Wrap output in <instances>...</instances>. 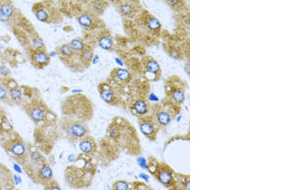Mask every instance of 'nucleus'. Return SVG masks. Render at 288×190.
I'll list each match as a JSON object with an SVG mask.
<instances>
[{"instance_id": "f257e3e1", "label": "nucleus", "mask_w": 288, "mask_h": 190, "mask_svg": "<svg viewBox=\"0 0 288 190\" xmlns=\"http://www.w3.org/2000/svg\"><path fill=\"white\" fill-rule=\"evenodd\" d=\"M32 63L37 67H44L50 60V56L44 50H35L31 55Z\"/></svg>"}, {"instance_id": "f03ea898", "label": "nucleus", "mask_w": 288, "mask_h": 190, "mask_svg": "<svg viewBox=\"0 0 288 190\" xmlns=\"http://www.w3.org/2000/svg\"><path fill=\"white\" fill-rule=\"evenodd\" d=\"M13 14V6L11 5L9 2H2L0 3V21L2 22L9 21Z\"/></svg>"}, {"instance_id": "7ed1b4c3", "label": "nucleus", "mask_w": 288, "mask_h": 190, "mask_svg": "<svg viewBox=\"0 0 288 190\" xmlns=\"http://www.w3.org/2000/svg\"><path fill=\"white\" fill-rule=\"evenodd\" d=\"M69 131L76 138H82L86 134L87 128L83 124L75 123L70 126Z\"/></svg>"}, {"instance_id": "20e7f679", "label": "nucleus", "mask_w": 288, "mask_h": 190, "mask_svg": "<svg viewBox=\"0 0 288 190\" xmlns=\"http://www.w3.org/2000/svg\"><path fill=\"white\" fill-rule=\"evenodd\" d=\"M28 108V114L34 122H40L44 120L45 114L43 109L41 108V107L38 106H33Z\"/></svg>"}, {"instance_id": "39448f33", "label": "nucleus", "mask_w": 288, "mask_h": 190, "mask_svg": "<svg viewBox=\"0 0 288 190\" xmlns=\"http://www.w3.org/2000/svg\"><path fill=\"white\" fill-rule=\"evenodd\" d=\"M158 180L164 185H168L172 181V175L169 170H163L158 175Z\"/></svg>"}, {"instance_id": "423d86ee", "label": "nucleus", "mask_w": 288, "mask_h": 190, "mask_svg": "<svg viewBox=\"0 0 288 190\" xmlns=\"http://www.w3.org/2000/svg\"><path fill=\"white\" fill-rule=\"evenodd\" d=\"M156 119L158 122L162 126H166L168 124L171 120V117L168 111L164 110L160 111L156 115Z\"/></svg>"}, {"instance_id": "0eeeda50", "label": "nucleus", "mask_w": 288, "mask_h": 190, "mask_svg": "<svg viewBox=\"0 0 288 190\" xmlns=\"http://www.w3.org/2000/svg\"><path fill=\"white\" fill-rule=\"evenodd\" d=\"M10 151L14 155L17 156H21L24 155L26 152V147L25 145L21 142H16L12 145Z\"/></svg>"}, {"instance_id": "6e6552de", "label": "nucleus", "mask_w": 288, "mask_h": 190, "mask_svg": "<svg viewBox=\"0 0 288 190\" xmlns=\"http://www.w3.org/2000/svg\"><path fill=\"white\" fill-rule=\"evenodd\" d=\"M140 130L146 136L152 135L154 132V124L149 121H145L140 124Z\"/></svg>"}, {"instance_id": "1a4fd4ad", "label": "nucleus", "mask_w": 288, "mask_h": 190, "mask_svg": "<svg viewBox=\"0 0 288 190\" xmlns=\"http://www.w3.org/2000/svg\"><path fill=\"white\" fill-rule=\"evenodd\" d=\"M35 15L36 18L41 22H47L49 17V14L48 10L42 7L39 8L35 11Z\"/></svg>"}, {"instance_id": "9d476101", "label": "nucleus", "mask_w": 288, "mask_h": 190, "mask_svg": "<svg viewBox=\"0 0 288 190\" xmlns=\"http://www.w3.org/2000/svg\"><path fill=\"white\" fill-rule=\"evenodd\" d=\"M99 46L104 49H110L113 46V40L108 35H104L99 40Z\"/></svg>"}, {"instance_id": "9b49d317", "label": "nucleus", "mask_w": 288, "mask_h": 190, "mask_svg": "<svg viewBox=\"0 0 288 190\" xmlns=\"http://www.w3.org/2000/svg\"><path fill=\"white\" fill-rule=\"evenodd\" d=\"M134 110L138 114L144 115L147 111V104L143 100H138L134 104Z\"/></svg>"}, {"instance_id": "f8f14e48", "label": "nucleus", "mask_w": 288, "mask_h": 190, "mask_svg": "<svg viewBox=\"0 0 288 190\" xmlns=\"http://www.w3.org/2000/svg\"><path fill=\"white\" fill-rule=\"evenodd\" d=\"M80 149L85 154H89L92 152L93 145L90 140L84 139L82 140L79 145Z\"/></svg>"}, {"instance_id": "ddd939ff", "label": "nucleus", "mask_w": 288, "mask_h": 190, "mask_svg": "<svg viewBox=\"0 0 288 190\" xmlns=\"http://www.w3.org/2000/svg\"><path fill=\"white\" fill-rule=\"evenodd\" d=\"M8 93L10 97L14 101L18 102L21 100L22 97V93L21 89L18 87H12L8 90Z\"/></svg>"}, {"instance_id": "4468645a", "label": "nucleus", "mask_w": 288, "mask_h": 190, "mask_svg": "<svg viewBox=\"0 0 288 190\" xmlns=\"http://www.w3.org/2000/svg\"><path fill=\"white\" fill-rule=\"evenodd\" d=\"M58 53L63 57H70L73 55L74 51L69 44H66L58 48Z\"/></svg>"}, {"instance_id": "2eb2a0df", "label": "nucleus", "mask_w": 288, "mask_h": 190, "mask_svg": "<svg viewBox=\"0 0 288 190\" xmlns=\"http://www.w3.org/2000/svg\"><path fill=\"white\" fill-rule=\"evenodd\" d=\"M100 94L103 100L107 103H110L113 100L114 94L109 88H103Z\"/></svg>"}, {"instance_id": "dca6fc26", "label": "nucleus", "mask_w": 288, "mask_h": 190, "mask_svg": "<svg viewBox=\"0 0 288 190\" xmlns=\"http://www.w3.org/2000/svg\"><path fill=\"white\" fill-rule=\"evenodd\" d=\"M146 69L147 71L149 73L155 74L157 73L160 70V65L158 63L154 60H149L148 62L146 64Z\"/></svg>"}, {"instance_id": "f3484780", "label": "nucleus", "mask_w": 288, "mask_h": 190, "mask_svg": "<svg viewBox=\"0 0 288 190\" xmlns=\"http://www.w3.org/2000/svg\"><path fill=\"white\" fill-rule=\"evenodd\" d=\"M78 22L82 26L87 28L92 26V19L89 15L82 14L78 17Z\"/></svg>"}, {"instance_id": "a211bd4d", "label": "nucleus", "mask_w": 288, "mask_h": 190, "mask_svg": "<svg viewBox=\"0 0 288 190\" xmlns=\"http://www.w3.org/2000/svg\"><path fill=\"white\" fill-rule=\"evenodd\" d=\"M69 44L74 51H82V50L84 49L83 41L80 39H73Z\"/></svg>"}, {"instance_id": "6ab92c4d", "label": "nucleus", "mask_w": 288, "mask_h": 190, "mask_svg": "<svg viewBox=\"0 0 288 190\" xmlns=\"http://www.w3.org/2000/svg\"><path fill=\"white\" fill-rule=\"evenodd\" d=\"M40 175L44 179H49L53 175V171L51 167L48 165H44L41 168Z\"/></svg>"}, {"instance_id": "aec40b11", "label": "nucleus", "mask_w": 288, "mask_h": 190, "mask_svg": "<svg viewBox=\"0 0 288 190\" xmlns=\"http://www.w3.org/2000/svg\"><path fill=\"white\" fill-rule=\"evenodd\" d=\"M117 78L121 81H126L130 76L129 71L124 69H118L116 71Z\"/></svg>"}, {"instance_id": "412c9836", "label": "nucleus", "mask_w": 288, "mask_h": 190, "mask_svg": "<svg viewBox=\"0 0 288 190\" xmlns=\"http://www.w3.org/2000/svg\"><path fill=\"white\" fill-rule=\"evenodd\" d=\"M172 98L175 103H181L185 99V94L183 91L180 89H175L172 93Z\"/></svg>"}, {"instance_id": "4be33fe9", "label": "nucleus", "mask_w": 288, "mask_h": 190, "mask_svg": "<svg viewBox=\"0 0 288 190\" xmlns=\"http://www.w3.org/2000/svg\"><path fill=\"white\" fill-rule=\"evenodd\" d=\"M120 10L121 12L122 13V14L128 16V15H130L133 13V8L132 7V5L130 4L124 3L120 6Z\"/></svg>"}, {"instance_id": "5701e85b", "label": "nucleus", "mask_w": 288, "mask_h": 190, "mask_svg": "<svg viewBox=\"0 0 288 190\" xmlns=\"http://www.w3.org/2000/svg\"><path fill=\"white\" fill-rule=\"evenodd\" d=\"M81 56L85 61L89 62L93 58V51L90 48L84 47L81 51Z\"/></svg>"}, {"instance_id": "b1692460", "label": "nucleus", "mask_w": 288, "mask_h": 190, "mask_svg": "<svg viewBox=\"0 0 288 190\" xmlns=\"http://www.w3.org/2000/svg\"><path fill=\"white\" fill-rule=\"evenodd\" d=\"M128 183L124 181H118L115 184V190H128Z\"/></svg>"}, {"instance_id": "393cba45", "label": "nucleus", "mask_w": 288, "mask_h": 190, "mask_svg": "<svg viewBox=\"0 0 288 190\" xmlns=\"http://www.w3.org/2000/svg\"><path fill=\"white\" fill-rule=\"evenodd\" d=\"M148 27L151 29H156L160 27V22L154 17H151L148 20Z\"/></svg>"}, {"instance_id": "a878e982", "label": "nucleus", "mask_w": 288, "mask_h": 190, "mask_svg": "<svg viewBox=\"0 0 288 190\" xmlns=\"http://www.w3.org/2000/svg\"><path fill=\"white\" fill-rule=\"evenodd\" d=\"M33 44L34 47L36 48L37 50H43V47L44 46V42H42V39L40 37H37L33 40Z\"/></svg>"}, {"instance_id": "bb28decb", "label": "nucleus", "mask_w": 288, "mask_h": 190, "mask_svg": "<svg viewBox=\"0 0 288 190\" xmlns=\"http://www.w3.org/2000/svg\"><path fill=\"white\" fill-rule=\"evenodd\" d=\"M137 163L140 168L143 169H147L149 166L147 159L144 157H139L137 158Z\"/></svg>"}, {"instance_id": "cd10ccee", "label": "nucleus", "mask_w": 288, "mask_h": 190, "mask_svg": "<svg viewBox=\"0 0 288 190\" xmlns=\"http://www.w3.org/2000/svg\"><path fill=\"white\" fill-rule=\"evenodd\" d=\"M8 99V93L5 88L0 85V100L4 101Z\"/></svg>"}, {"instance_id": "c85d7f7f", "label": "nucleus", "mask_w": 288, "mask_h": 190, "mask_svg": "<svg viewBox=\"0 0 288 190\" xmlns=\"http://www.w3.org/2000/svg\"><path fill=\"white\" fill-rule=\"evenodd\" d=\"M13 178H14V181L15 185H19V184L22 183V178L20 175H17V174H14V176H13Z\"/></svg>"}, {"instance_id": "c756f323", "label": "nucleus", "mask_w": 288, "mask_h": 190, "mask_svg": "<svg viewBox=\"0 0 288 190\" xmlns=\"http://www.w3.org/2000/svg\"><path fill=\"white\" fill-rule=\"evenodd\" d=\"M13 168L14 170V171L15 172H17V174H21L22 173V170L20 166L19 165H17L16 163H14L13 165Z\"/></svg>"}, {"instance_id": "7c9ffc66", "label": "nucleus", "mask_w": 288, "mask_h": 190, "mask_svg": "<svg viewBox=\"0 0 288 190\" xmlns=\"http://www.w3.org/2000/svg\"><path fill=\"white\" fill-rule=\"evenodd\" d=\"M139 177L140 178V179H142V180H144V181L145 182H148L149 181V177L148 175H147L145 173H140L139 174Z\"/></svg>"}, {"instance_id": "2f4dec72", "label": "nucleus", "mask_w": 288, "mask_h": 190, "mask_svg": "<svg viewBox=\"0 0 288 190\" xmlns=\"http://www.w3.org/2000/svg\"><path fill=\"white\" fill-rule=\"evenodd\" d=\"M84 168L86 171H91L93 168V165L90 162H86L84 165Z\"/></svg>"}, {"instance_id": "473e14b6", "label": "nucleus", "mask_w": 288, "mask_h": 190, "mask_svg": "<svg viewBox=\"0 0 288 190\" xmlns=\"http://www.w3.org/2000/svg\"><path fill=\"white\" fill-rule=\"evenodd\" d=\"M76 156L74 155V154H69V155L67 157L68 161H69L70 163H74L76 161Z\"/></svg>"}, {"instance_id": "72a5a7b5", "label": "nucleus", "mask_w": 288, "mask_h": 190, "mask_svg": "<svg viewBox=\"0 0 288 190\" xmlns=\"http://www.w3.org/2000/svg\"><path fill=\"white\" fill-rule=\"evenodd\" d=\"M117 133H118V132H117V131L115 129H111L110 131V134L112 137H115L117 135Z\"/></svg>"}, {"instance_id": "f704fd0d", "label": "nucleus", "mask_w": 288, "mask_h": 190, "mask_svg": "<svg viewBox=\"0 0 288 190\" xmlns=\"http://www.w3.org/2000/svg\"><path fill=\"white\" fill-rule=\"evenodd\" d=\"M185 188L186 190H190V182L189 181H188L186 183H185Z\"/></svg>"}, {"instance_id": "c9c22d12", "label": "nucleus", "mask_w": 288, "mask_h": 190, "mask_svg": "<svg viewBox=\"0 0 288 190\" xmlns=\"http://www.w3.org/2000/svg\"><path fill=\"white\" fill-rule=\"evenodd\" d=\"M50 190H62L59 187L57 186H53Z\"/></svg>"}, {"instance_id": "e433bc0d", "label": "nucleus", "mask_w": 288, "mask_h": 190, "mask_svg": "<svg viewBox=\"0 0 288 190\" xmlns=\"http://www.w3.org/2000/svg\"><path fill=\"white\" fill-rule=\"evenodd\" d=\"M0 189H1V184H0Z\"/></svg>"}, {"instance_id": "4c0bfd02", "label": "nucleus", "mask_w": 288, "mask_h": 190, "mask_svg": "<svg viewBox=\"0 0 288 190\" xmlns=\"http://www.w3.org/2000/svg\"><path fill=\"white\" fill-rule=\"evenodd\" d=\"M175 190H180V189H175Z\"/></svg>"}]
</instances>
